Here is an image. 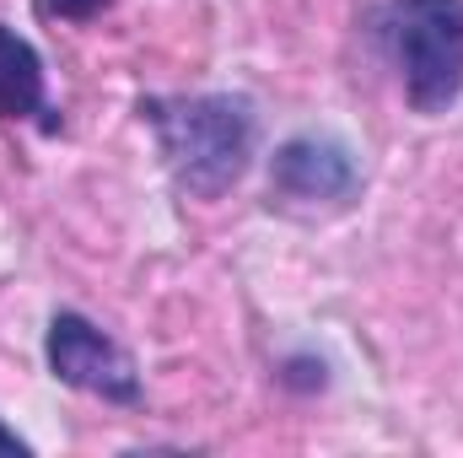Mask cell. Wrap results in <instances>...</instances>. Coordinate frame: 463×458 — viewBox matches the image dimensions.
Masks as SVG:
<instances>
[{"label":"cell","mask_w":463,"mask_h":458,"mask_svg":"<svg viewBox=\"0 0 463 458\" xmlns=\"http://www.w3.org/2000/svg\"><path fill=\"white\" fill-rule=\"evenodd\" d=\"M43 356H49V372L65 388H81L92 399H109V405H140L135 356L118 340H109L92 319H81L71 308L54 313L49 319V335H43Z\"/></svg>","instance_id":"3"},{"label":"cell","mask_w":463,"mask_h":458,"mask_svg":"<svg viewBox=\"0 0 463 458\" xmlns=\"http://www.w3.org/2000/svg\"><path fill=\"white\" fill-rule=\"evenodd\" d=\"M103 5H109V0H43V11H49V16H65V22H92Z\"/></svg>","instance_id":"6"},{"label":"cell","mask_w":463,"mask_h":458,"mask_svg":"<svg viewBox=\"0 0 463 458\" xmlns=\"http://www.w3.org/2000/svg\"><path fill=\"white\" fill-rule=\"evenodd\" d=\"M355 189H361V167L335 135H297L269 157V200L280 205L335 211L355 200Z\"/></svg>","instance_id":"4"},{"label":"cell","mask_w":463,"mask_h":458,"mask_svg":"<svg viewBox=\"0 0 463 458\" xmlns=\"http://www.w3.org/2000/svg\"><path fill=\"white\" fill-rule=\"evenodd\" d=\"M0 453H33V443H27V437H16V432L0 421Z\"/></svg>","instance_id":"7"},{"label":"cell","mask_w":463,"mask_h":458,"mask_svg":"<svg viewBox=\"0 0 463 458\" xmlns=\"http://www.w3.org/2000/svg\"><path fill=\"white\" fill-rule=\"evenodd\" d=\"M33 114H49V76L43 54L0 22V124H22Z\"/></svg>","instance_id":"5"},{"label":"cell","mask_w":463,"mask_h":458,"mask_svg":"<svg viewBox=\"0 0 463 458\" xmlns=\"http://www.w3.org/2000/svg\"><path fill=\"white\" fill-rule=\"evenodd\" d=\"M377 38L415 114H448L463 98V0H388Z\"/></svg>","instance_id":"2"},{"label":"cell","mask_w":463,"mask_h":458,"mask_svg":"<svg viewBox=\"0 0 463 458\" xmlns=\"http://www.w3.org/2000/svg\"><path fill=\"white\" fill-rule=\"evenodd\" d=\"M140 114L156 129V146H162L173 184L194 200H222L253 162L259 119H253L248 98H232V92L151 98V103H140Z\"/></svg>","instance_id":"1"}]
</instances>
